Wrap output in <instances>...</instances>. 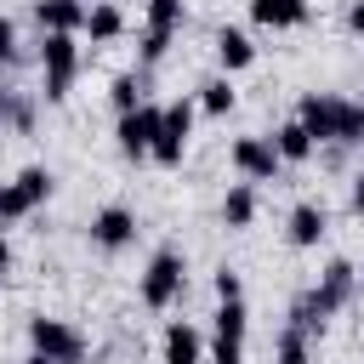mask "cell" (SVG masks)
<instances>
[{
	"instance_id": "obj_18",
	"label": "cell",
	"mask_w": 364,
	"mask_h": 364,
	"mask_svg": "<svg viewBox=\"0 0 364 364\" xmlns=\"http://www.w3.org/2000/svg\"><path fill=\"white\" fill-rule=\"evenodd\" d=\"M267 142H273V154H279L284 165H307V159H313V148H318V142L307 136V125H301V119H284Z\"/></svg>"
},
{
	"instance_id": "obj_14",
	"label": "cell",
	"mask_w": 364,
	"mask_h": 364,
	"mask_svg": "<svg viewBox=\"0 0 364 364\" xmlns=\"http://www.w3.org/2000/svg\"><path fill=\"white\" fill-rule=\"evenodd\" d=\"M40 34H80L85 28V0H34L28 6Z\"/></svg>"
},
{
	"instance_id": "obj_16",
	"label": "cell",
	"mask_w": 364,
	"mask_h": 364,
	"mask_svg": "<svg viewBox=\"0 0 364 364\" xmlns=\"http://www.w3.org/2000/svg\"><path fill=\"white\" fill-rule=\"evenodd\" d=\"M80 34H91V46H114L119 34H125V11L114 6V0H91L85 6V28Z\"/></svg>"
},
{
	"instance_id": "obj_20",
	"label": "cell",
	"mask_w": 364,
	"mask_h": 364,
	"mask_svg": "<svg viewBox=\"0 0 364 364\" xmlns=\"http://www.w3.org/2000/svg\"><path fill=\"white\" fill-rule=\"evenodd\" d=\"M193 108H199V114H216V119H222V114H233V108H239V91H233V80H228V74H210V80H199V97H193Z\"/></svg>"
},
{
	"instance_id": "obj_4",
	"label": "cell",
	"mask_w": 364,
	"mask_h": 364,
	"mask_svg": "<svg viewBox=\"0 0 364 364\" xmlns=\"http://www.w3.org/2000/svg\"><path fill=\"white\" fill-rule=\"evenodd\" d=\"M193 97H176V102H165V114H159V136H154V148H148V159L154 165H165V171H182V159H188V142H193Z\"/></svg>"
},
{
	"instance_id": "obj_25",
	"label": "cell",
	"mask_w": 364,
	"mask_h": 364,
	"mask_svg": "<svg viewBox=\"0 0 364 364\" xmlns=\"http://www.w3.org/2000/svg\"><path fill=\"white\" fill-rule=\"evenodd\" d=\"M23 63V46H17V23L0 11V68H17Z\"/></svg>"
},
{
	"instance_id": "obj_2",
	"label": "cell",
	"mask_w": 364,
	"mask_h": 364,
	"mask_svg": "<svg viewBox=\"0 0 364 364\" xmlns=\"http://www.w3.org/2000/svg\"><path fill=\"white\" fill-rule=\"evenodd\" d=\"M28 353L51 358V364H85L91 358V341L80 324L57 318V313H28Z\"/></svg>"
},
{
	"instance_id": "obj_1",
	"label": "cell",
	"mask_w": 364,
	"mask_h": 364,
	"mask_svg": "<svg viewBox=\"0 0 364 364\" xmlns=\"http://www.w3.org/2000/svg\"><path fill=\"white\" fill-rule=\"evenodd\" d=\"M182 290H188V256H182V245H159L148 256V267L136 273V301L148 313H171L182 301Z\"/></svg>"
},
{
	"instance_id": "obj_7",
	"label": "cell",
	"mask_w": 364,
	"mask_h": 364,
	"mask_svg": "<svg viewBox=\"0 0 364 364\" xmlns=\"http://www.w3.org/2000/svg\"><path fill=\"white\" fill-rule=\"evenodd\" d=\"M228 165L239 171V182H279V171H284V159L273 154V142H267L262 131L233 136V142H228Z\"/></svg>"
},
{
	"instance_id": "obj_15",
	"label": "cell",
	"mask_w": 364,
	"mask_h": 364,
	"mask_svg": "<svg viewBox=\"0 0 364 364\" xmlns=\"http://www.w3.org/2000/svg\"><path fill=\"white\" fill-rule=\"evenodd\" d=\"M159 347H165V364H205V336L188 318H171L165 336H159Z\"/></svg>"
},
{
	"instance_id": "obj_21",
	"label": "cell",
	"mask_w": 364,
	"mask_h": 364,
	"mask_svg": "<svg viewBox=\"0 0 364 364\" xmlns=\"http://www.w3.org/2000/svg\"><path fill=\"white\" fill-rule=\"evenodd\" d=\"M273 364H313V336L296 330V324H284L273 336Z\"/></svg>"
},
{
	"instance_id": "obj_9",
	"label": "cell",
	"mask_w": 364,
	"mask_h": 364,
	"mask_svg": "<svg viewBox=\"0 0 364 364\" xmlns=\"http://www.w3.org/2000/svg\"><path fill=\"white\" fill-rule=\"evenodd\" d=\"M341 108H347V97H336V91H301L290 119H301L313 142H336V131H341Z\"/></svg>"
},
{
	"instance_id": "obj_10",
	"label": "cell",
	"mask_w": 364,
	"mask_h": 364,
	"mask_svg": "<svg viewBox=\"0 0 364 364\" xmlns=\"http://www.w3.org/2000/svg\"><path fill=\"white\" fill-rule=\"evenodd\" d=\"M159 114H165L159 102H142V108H131V114L114 119V142H119L125 159H148V148L159 136Z\"/></svg>"
},
{
	"instance_id": "obj_32",
	"label": "cell",
	"mask_w": 364,
	"mask_h": 364,
	"mask_svg": "<svg viewBox=\"0 0 364 364\" xmlns=\"http://www.w3.org/2000/svg\"><path fill=\"white\" fill-rule=\"evenodd\" d=\"M358 6H364V0H358Z\"/></svg>"
},
{
	"instance_id": "obj_29",
	"label": "cell",
	"mask_w": 364,
	"mask_h": 364,
	"mask_svg": "<svg viewBox=\"0 0 364 364\" xmlns=\"http://www.w3.org/2000/svg\"><path fill=\"white\" fill-rule=\"evenodd\" d=\"M23 364H51V358H40V353H28V358H23Z\"/></svg>"
},
{
	"instance_id": "obj_13",
	"label": "cell",
	"mask_w": 364,
	"mask_h": 364,
	"mask_svg": "<svg viewBox=\"0 0 364 364\" xmlns=\"http://www.w3.org/2000/svg\"><path fill=\"white\" fill-rule=\"evenodd\" d=\"M210 46H216V63H222V74L233 80L239 68H250L256 63V40L245 34V28H233V23H222L216 34H210Z\"/></svg>"
},
{
	"instance_id": "obj_11",
	"label": "cell",
	"mask_w": 364,
	"mask_h": 364,
	"mask_svg": "<svg viewBox=\"0 0 364 364\" xmlns=\"http://www.w3.org/2000/svg\"><path fill=\"white\" fill-rule=\"evenodd\" d=\"M324 233H330V205H324V199H296L290 216H284V239H290L296 250H313Z\"/></svg>"
},
{
	"instance_id": "obj_31",
	"label": "cell",
	"mask_w": 364,
	"mask_h": 364,
	"mask_svg": "<svg viewBox=\"0 0 364 364\" xmlns=\"http://www.w3.org/2000/svg\"><path fill=\"white\" fill-rule=\"evenodd\" d=\"M0 284H6V273H0Z\"/></svg>"
},
{
	"instance_id": "obj_28",
	"label": "cell",
	"mask_w": 364,
	"mask_h": 364,
	"mask_svg": "<svg viewBox=\"0 0 364 364\" xmlns=\"http://www.w3.org/2000/svg\"><path fill=\"white\" fill-rule=\"evenodd\" d=\"M0 273H11V239H6V228H0Z\"/></svg>"
},
{
	"instance_id": "obj_22",
	"label": "cell",
	"mask_w": 364,
	"mask_h": 364,
	"mask_svg": "<svg viewBox=\"0 0 364 364\" xmlns=\"http://www.w3.org/2000/svg\"><path fill=\"white\" fill-rule=\"evenodd\" d=\"M336 142H341V148H364V102H353V97H347V108H341V131H336Z\"/></svg>"
},
{
	"instance_id": "obj_19",
	"label": "cell",
	"mask_w": 364,
	"mask_h": 364,
	"mask_svg": "<svg viewBox=\"0 0 364 364\" xmlns=\"http://www.w3.org/2000/svg\"><path fill=\"white\" fill-rule=\"evenodd\" d=\"M108 102H114V114H131V108H142V102H148V68H125V74H114V85H108Z\"/></svg>"
},
{
	"instance_id": "obj_3",
	"label": "cell",
	"mask_w": 364,
	"mask_h": 364,
	"mask_svg": "<svg viewBox=\"0 0 364 364\" xmlns=\"http://www.w3.org/2000/svg\"><path fill=\"white\" fill-rule=\"evenodd\" d=\"M80 40L74 34H40V74H46V85H40V97L46 102H68V91H74V80H80Z\"/></svg>"
},
{
	"instance_id": "obj_27",
	"label": "cell",
	"mask_w": 364,
	"mask_h": 364,
	"mask_svg": "<svg viewBox=\"0 0 364 364\" xmlns=\"http://www.w3.org/2000/svg\"><path fill=\"white\" fill-rule=\"evenodd\" d=\"M11 97H17V91H11V85H0V131L11 125Z\"/></svg>"
},
{
	"instance_id": "obj_5",
	"label": "cell",
	"mask_w": 364,
	"mask_h": 364,
	"mask_svg": "<svg viewBox=\"0 0 364 364\" xmlns=\"http://www.w3.org/2000/svg\"><path fill=\"white\" fill-rule=\"evenodd\" d=\"M51 188H57V176H51L46 165H23L11 182H0V222H23V216H34V210L51 199Z\"/></svg>"
},
{
	"instance_id": "obj_12",
	"label": "cell",
	"mask_w": 364,
	"mask_h": 364,
	"mask_svg": "<svg viewBox=\"0 0 364 364\" xmlns=\"http://www.w3.org/2000/svg\"><path fill=\"white\" fill-rule=\"evenodd\" d=\"M256 210H262V199H256V182H228V188H222V205H216V216H222V228H228V233H245V228L256 222Z\"/></svg>"
},
{
	"instance_id": "obj_26",
	"label": "cell",
	"mask_w": 364,
	"mask_h": 364,
	"mask_svg": "<svg viewBox=\"0 0 364 364\" xmlns=\"http://www.w3.org/2000/svg\"><path fill=\"white\" fill-rule=\"evenodd\" d=\"M347 205H353V216H364V171H353V188H347Z\"/></svg>"
},
{
	"instance_id": "obj_6",
	"label": "cell",
	"mask_w": 364,
	"mask_h": 364,
	"mask_svg": "<svg viewBox=\"0 0 364 364\" xmlns=\"http://www.w3.org/2000/svg\"><path fill=\"white\" fill-rule=\"evenodd\" d=\"M245 336H250L245 301H216V313H210V341H205L210 364H245Z\"/></svg>"
},
{
	"instance_id": "obj_8",
	"label": "cell",
	"mask_w": 364,
	"mask_h": 364,
	"mask_svg": "<svg viewBox=\"0 0 364 364\" xmlns=\"http://www.w3.org/2000/svg\"><path fill=\"white\" fill-rule=\"evenodd\" d=\"M85 233H91V245H97L102 256H119V250H131V245H136L142 222H136V210H131V205H102V210H91Z\"/></svg>"
},
{
	"instance_id": "obj_30",
	"label": "cell",
	"mask_w": 364,
	"mask_h": 364,
	"mask_svg": "<svg viewBox=\"0 0 364 364\" xmlns=\"http://www.w3.org/2000/svg\"><path fill=\"white\" fill-rule=\"evenodd\" d=\"M358 290H364V267H358Z\"/></svg>"
},
{
	"instance_id": "obj_23",
	"label": "cell",
	"mask_w": 364,
	"mask_h": 364,
	"mask_svg": "<svg viewBox=\"0 0 364 364\" xmlns=\"http://www.w3.org/2000/svg\"><path fill=\"white\" fill-rule=\"evenodd\" d=\"M34 125H40V102H34L28 91H17V97H11V125H6V131H17V136H28Z\"/></svg>"
},
{
	"instance_id": "obj_24",
	"label": "cell",
	"mask_w": 364,
	"mask_h": 364,
	"mask_svg": "<svg viewBox=\"0 0 364 364\" xmlns=\"http://www.w3.org/2000/svg\"><path fill=\"white\" fill-rule=\"evenodd\" d=\"M210 290H216V301H245V279H239V267H216L210 273Z\"/></svg>"
},
{
	"instance_id": "obj_17",
	"label": "cell",
	"mask_w": 364,
	"mask_h": 364,
	"mask_svg": "<svg viewBox=\"0 0 364 364\" xmlns=\"http://www.w3.org/2000/svg\"><path fill=\"white\" fill-rule=\"evenodd\" d=\"M250 17L262 28H301L313 17V6L307 0H250Z\"/></svg>"
}]
</instances>
